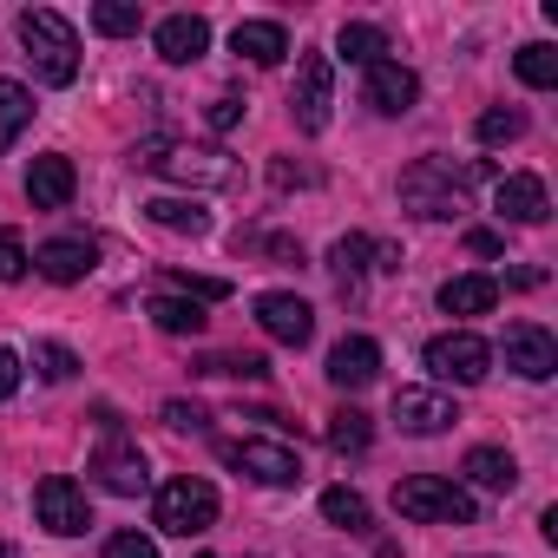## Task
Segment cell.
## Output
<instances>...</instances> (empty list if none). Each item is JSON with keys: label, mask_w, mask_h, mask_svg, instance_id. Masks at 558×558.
<instances>
[{"label": "cell", "mask_w": 558, "mask_h": 558, "mask_svg": "<svg viewBox=\"0 0 558 558\" xmlns=\"http://www.w3.org/2000/svg\"><path fill=\"white\" fill-rule=\"evenodd\" d=\"M21 47H27V60H34V73H40L47 86H73V80H80V34H73L66 14L27 8V14H21Z\"/></svg>", "instance_id": "obj_1"}, {"label": "cell", "mask_w": 558, "mask_h": 558, "mask_svg": "<svg viewBox=\"0 0 558 558\" xmlns=\"http://www.w3.org/2000/svg\"><path fill=\"white\" fill-rule=\"evenodd\" d=\"M480 178V165H453V158H421L401 171V204L414 217H453L460 210V191Z\"/></svg>", "instance_id": "obj_2"}, {"label": "cell", "mask_w": 558, "mask_h": 558, "mask_svg": "<svg viewBox=\"0 0 558 558\" xmlns=\"http://www.w3.org/2000/svg\"><path fill=\"white\" fill-rule=\"evenodd\" d=\"M145 171H165L178 184H236V158L217 145H171V138H145L138 145Z\"/></svg>", "instance_id": "obj_3"}, {"label": "cell", "mask_w": 558, "mask_h": 558, "mask_svg": "<svg viewBox=\"0 0 558 558\" xmlns=\"http://www.w3.org/2000/svg\"><path fill=\"white\" fill-rule=\"evenodd\" d=\"M395 512H401V519H421V525H473V519H480L473 493L453 486V480H434V473L401 480V486H395Z\"/></svg>", "instance_id": "obj_4"}, {"label": "cell", "mask_w": 558, "mask_h": 558, "mask_svg": "<svg viewBox=\"0 0 558 558\" xmlns=\"http://www.w3.org/2000/svg\"><path fill=\"white\" fill-rule=\"evenodd\" d=\"M151 525L171 532V538H204L217 525V486L210 480H165L158 499H151Z\"/></svg>", "instance_id": "obj_5"}, {"label": "cell", "mask_w": 558, "mask_h": 558, "mask_svg": "<svg viewBox=\"0 0 558 558\" xmlns=\"http://www.w3.org/2000/svg\"><path fill=\"white\" fill-rule=\"evenodd\" d=\"M427 368H434V381L473 388V381H486V375H493V342H486V336H473V329H447V336H434V342H427Z\"/></svg>", "instance_id": "obj_6"}, {"label": "cell", "mask_w": 558, "mask_h": 558, "mask_svg": "<svg viewBox=\"0 0 558 558\" xmlns=\"http://www.w3.org/2000/svg\"><path fill=\"white\" fill-rule=\"evenodd\" d=\"M217 453H223V466H236V473L256 480V486H296V480H303V460H296V447H283V440H223Z\"/></svg>", "instance_id": "obj_7"}, {"label": "cell", "mask_w": 558, "mask_h": 558, "mask_svg": "<svg viewBox=\"0 0 558 558\" xmlns=\"http://www.w3.org/2000/svg\"><path fill=\"white\" fill-rule=\"evenodd\" d=\"M34 519H40L53 538H80V532L93 525L86 486H80V480H66V473H47V480L34 486Z\"/></svg>", "instance_id": "obj_8"}, {"label": "cell", "mask_w": 558, "mask_h": 558, "mask_svg": "<svg viewBox=\"0 0 558 558\" xmlns=\"http://www.w3.org/2000/svg\"><path fill=\"white\" fill-rule=\"evenodd\" d=\"M329 106H336V73H329V53H303L296 66V93H290V112H296V132H329Z\"/></svg>", "instance_id": "obj_9"}, {"label": "cell", "mask_w": 558, "mask_h": 558, "mask_svg": "<svg viewBox=\"0 0 558 558\" xmlns=\"http://www.w3.org/2000/svg\"><path fill=\"white\" fill-rule=\"evenodd\" d=\"M93 480H99L106 493H119V499H138V493L151 486V473H145V453L125 440V427H106V447L93 453Z\"/></svg>", "instance_id": "obj_10"}, {"label": "cell", "mask_w": 558, "mask_h": 558, "mask_svg": "<svg viewBox=\"0 0 558 558\" xmlns=\"http://www.w3.org/2000/svg\"><path fill=\"white\" fill-rule=\"evenodd\" d=\"M256 323H263L269 342H283V349H303L316 336V310L303 296H290V290H263L256 296Z\"/></svg>", "instance_id": "obj_11"}, {"label": "cell", "mask_w": 558, "mask_h": 558, "mask_svg": "<svg viewBox=\"0 0 558 558\" xmlns=\"http://www.w3.org/2000/svg\"><path fill=\"white\" fill-rule=\"evenodd\" d=\"M506 368L525 375V381H551V375H558V342H551V329L512 323V329H506Z\"/></svg>", "instance_id": "obj_12"}, {"label": "cell", "mask_w": 558, "mask_h": 558, "mask_svg": "<svg viewBox=\"0 0 558 558\" xmlns=\"http://www.w3.org/2000/svg\"><path fill=\"white\" fill-rule=\"evenodd\" d=\"M362 99H368L381 119H401V112H414V99H421V80H414L401 60H375V66H368V86H362Z\"/></svg>", "instance_id": "obj_13"}, {"label": "cell", "mask_w": 558, "mask_h": 558, "mask_svg": "<svg viewBox=\"0 0 558 558\" xmlns=\"http://www.w3.org/2000/svg\"><path fill=\"white\" fill-rule=\"evenodd\" d=\"M395 421H401V434H447L460 421V408L440 388H401L395 395Z\"/></svg>", "instance_id": "obj_14"}, {"label": "cell", "mask_w": 558, "mask_h": 558, "mask_svg": "<svg viewBox=\"0 0 558 558\" xmlns=\"http://www.w3.org/2000/svg\"><path fill=\"white\" fill-rule=\"evenodd\" d=\"M151 47H158L171 66H191V60L210 53V21H204V14H165L158 34H151Z\"/></svg>", "instance_id": "obj_15"}, {"label": "cell", "mask_w": 558, "mask_h": 558, "mask_svg": "<svg viewBox=\"0 0 558 558\" xmlns=\"http://www.w3.org/2000/svg\"><path fill=\"white\" fill-rule=\"evenodd\" d=\"M493 210H499L506 223H545V217H551V197H545V184H538L532 171H512V178L493 184Z\"/></svg>", "instance_id": "obj_16"}, {"label": "cell", "mask_w": 558, "mask_h": 558, "mask_svg": "<svg viewBox=\"0 0 558 558\" xmlns=\"http://www.w3.org/2000/svg\"><path fill=\"white\" fill-rule=\"evenodd\" d=\"M375 375H381V342H368V336H342V342L329 349V381H336L342 395L368 388Z\"/></svg>", "instance_id": "obj_17"}, {"label": "cell", "mask_w": 558, "mask_h": 558, "mask_svg": "<svg viewBox=\"0 0 558 558\" xmlns=\"http://www.w3.org/2000/svg\"><path fill=\"white\" fill-rule=\"evenodd\" d=\"M73 191H80L73 158H60V151L34 158V171H27V197H34V210H66V204H73Z\"/></svg>", "instance_id": "obj_18"}, {"label": "cell", "mask_w": 558, "mask_h": 558, "mask_svg": "<svg viewBox=\"0 0 558 558\" xmlns=\"http://www.w3.org/2000/svg\"><path fill=\"white\" fill-rule=\"evenodd\" d=\"M93 263H99V250H93L86 236H53V243H40V256H34V269L47 276V283H80V276H93Z\"/></svg>", "instance_id": "obj_19"}, {"label": "cell", "mask_w": 558, "mask_h": 558, "mask_svg": "<svg viewBox=\"0 0 558 558\" xmlns=\"http://www.w3.org/2000/svg\"><path fill=\"white\" fill-rule=\"evenodd\" d=\"M230 47H236L250 66H283V60H290V34L276 27V21H236Z\"/></svg>", "instance_id": "obj_20"}, {"label": "cell", "mask_w": 558, "mask_h": 558, "mask_svg": "<svg viewBox=\"0 0 558 558\" xmlns=\"http://www.w3.org/2000/svg\"><path fill=\"white\" fill-rule=\"evenodd\" d=\"M499 303V276H447L440 283V310L447 316H486Z\"/></svg>", "instance_id": "obj_21"}, {"label": "cell", "mask_w": 558, "mask_h": 558, "mask_svg": "<svg viewBox=\"0 0 558 558\" xmlns=\"http://www.w3.org/2000/svg\"><path fill=\"white\" fill-rule=\"evenodd\" d=\"M460 473H466L473 486H486V493H512V486H519V460H512L506 447H473Z\"/></svg>", "instance_id": "obj_22"}, {"label": "cell", "mask_w": 558, "mask_h": 558, "mask_svg": "<svg viewBox=\"0 0 558 558\" xmlns=\"http://www.w3.org/2000/svg\"><path fill=\"white\" fill-rule=\"evenodd\" d=\"M145 217H151L158 230H178V236H204V230H210V210H204L197 197H151Z\"/></svg>", "instance_id": "obj_23"}, {"label": "cell", "mask_w": 558, "mask_h": 558, "mask_svg": "<svg viewBox=\"0 0 558 558\" xmlns=\"http://www.w3.org/2000/svg\"><path fill=\"white\" fill-rule=\"evenodd\" d=\"M145 316H151L165 336H204V310H197L191 296H171V290H158V296L145 303Z\"/></svg>", "instance_id": "obj_24"}, {"label": "cell", "mask_w": 558, "mask_h": 558, "mask_svg": "<svg viewBox=\"0 0 558 558\" xmlns=\"http://www.w3.org/2000/svg\"><path fill=\"white\" fill-rule=\"evenodd\" d=\"M27 125H34V93L21 80H0V151H8Z\"/></svg>", "instance_id": "obj_25"}, {"label": "cell", "mask_w": 558, "mask_h": 558, "mask_svg": "<svg viewBox=\"0 0 558 558\" xmlns=\"http://www.w3.org/2000/svg\"><path fill=\"white\" fill-rule=\"evenodd\" d=\"M336 53H342L349 66H375V60L388 53V34H381V27H368V21H349V27L336 34Z\"/></svg>", "instance_id": "obj_26"}, {"label": "cell", "mask_w": 558, "mask_h": 558, "mask_svg": "<svg viewBox=\"0 0 558 558\" xmlns=\"http://www.w3.org/2000/svg\"><path fill=\"white\" fill-rule=\"evenodd\" d=\"M368 440H375V427H368L362 408H336L329 414V447L336 453H368Z\"/></svg>", "instance_id": "obj_27"}, {"label": "cell", "mask_w": 558, "mask_h": 558, "mask_svg": "<svg viewBox=\"0 0 558 558\" xmlns=\"http://www.w3.org/2000/svg\"><path fill=\"white\" fill-rule=\"evenodd\" d=\"M323 519L342 525V532H368V499H362L355 486H329V493H323Z\"/></svg>", "instance_id": "obj_28"}, {"label": "cell", "mask_w": 558, "mask_h": 558, "mask_svg": "<svg viewBox=\"0 0 558 558\" xmlns=\"http://www.w3.org/2000/svg\"><path fill=\"white\" fill-rule=\"evenodd\" d=\"M368 256H375V243L368 236H342L336 250H329V269H336V283H342V296L362 283V269H368Z\"/></svg>", "instance_id": "obj_29"}, {"label": "cell", "mask_w": 558, "mask_h": 558, "mask_svg": "<svg viewBox=\"0 0 558 558\" xmlns=\"http://www.w3.org/2000/svg\"><path fill=\"white\" fill-rule=\"evenodd\" d=\"M512 66H519V80H525V86H538V93H545V86H558V47H545V40L519 47V53H512Z\"/></svg>", "instance_id": "obj_30"}, {"label": "cell", "mask_w": 558, "mask_h": 558, "mask_svg": "<svg viewBox=\"0 0 558 558\" xmlns=\"http://www.w3.org/2000/svg\"><path fill=\"white\" fill-rule=\"evenodd\" d=\"M473 132H480V145H512V138H525V112L519 106H486Z\"/></svg>", "instance_id": "obj_31"}, {"label": "cell", "mask_w": 558, "mask_h": 558, "mask_svg": "<svg viewBox=\"0 0 558 558\" xmlns=\"http://www.w3.org/2000/svg\"><path fill=\"white\" fill-rule=\"evenodd\" d=\"M93 27H99V34H112V40H125V34H138V27H145V14L132 8V0H99V8H93Z\"/></svg>", "instance_id": "obj_32"}, {"label": "cell", "mask_w": 558, "mask_h": 558, "mask_svg": "<svg viewBox=\"0 0 558 558\" xmlns=\"http://www.w3.org/2000/svg\"><path fill=\"white\" fill-rule=\"evenodd\" d=\"M165 283H171V296H191V303H223V296H230L223 276H191V269H171Z\"/></svg>", "instance_id": "obj_33"}, {"label": "cell", "mask_w": 558, "mask_h": 558, "mask_svg": "<svg viewBox=\"0 0 558 558\" xmlns=\"http://www.w3.org/2000/svg\"><path fill=\"white\" fill-rule=\"evenodd\" d=\"M34 368H40L47 381H73V375H80V355L60 349V342H40V349H34Z\"/></svg>", "instance_id": "obj_34"}, {"label": "cell", "mask_w": 558, "mask_h": 558, "mask_svg": "<svg viewBox=\"0 0 558 558\" xmlns=\"http://www.w3.org/2000/svg\"><path fill=\"white\" fill-rule=\"evenodd\" d=\"M197 375H243V381H256V375H269V362L263 355H210V362H197Z\"/></svg>", "instance_id": "obj_35"}, {"label": "cell", "mask_w": 558, "mask_h": 558, "mask_svg": "<svg viewBox=\"0 0 558 558\" xmlns=\"http://www.w3.org/2000/svg\"><path fill=\"white\" fill-rule=\"evenodd\" d=\"M27 250H21V236L8 230V223H0V283H21V276H27Z\"/></svg>", "instance_id": "obj_36"}, {"label": "cell", "mask_w": 558, "mask_h": 558, "mask_svg": "<svg viewBox=\"0 0 558 558\" xmlns=\"http://www.w3.org/2000/svg\"><path fill=\"white\" fill-rule=\"evenodd\" d=\"M106 558H158V545H151V532H112Z\"/></svg>", "instance_id": "obj_37"}, {"label": "cell", "mask_w": 558, "mask_h": 558, "mask_svg": "<svg viewBox=\"0 0 558 558\" xmlns=\"http://www.w3.org/2000/svg\"><path fill=\"white\" fill-rule=\"evenodd\" d=\"M165 427H178V434H204L210 421H204L197 401H165Z\"/></svg>", "instance_id": "obj_38"}, {"label": "cell", "mask_w": 558, "mask_h": 558, "mask_svg": "<svg viewBox=\"0 0 558 558\" xmlns=\"http://www.w3.org/2000/svg\"><path fill=\"white\" fill-rule=\"evenodd\" d=\"M14 388H21V355L0 349V401H14Z\"/></svg>", "instance_id": "obj_39"}, {"label": "cell", "mask_w": 558, "mask_h": 558, "mask_svg": "<svg viewBox=\"0 0 558 558\" xmlns=\"http://www.w3.org/2000/svg\"><path fill=\"white\" fill-rule=\"evenodd\" d=\"M236 119H243V106H236V99H210V125H217V132H230Z\"/></svg>", "instance_id": "obj_40"}, {"label": "cell", "mask_w": 558, "mask_h": 558, "mask_svg": "<svg viewBox=\"0 0 558 558\" xmlns=\"http://www.w3.org/2000/svg\"><path fill=\"white\" fill-rule=\"evenodd\" d=\"M466 250L473 256H499V230H466Z\"/></svg>", "instance_id": "obj_41"}, {"label": "cell", "mask_w": 558, "mask_h": 558, "mask_svg": "<svg viewBox=\"0 0 558 558\" xmlns=\"http://www.w3.org/2000/svg\"><path fill=\"white\" fill-rule=\"evenodd\" d=\"M0 558H21V551H14V545H8V538H0Z\"/></svg>", "instance_id": "obj_42"}]
</instances>
